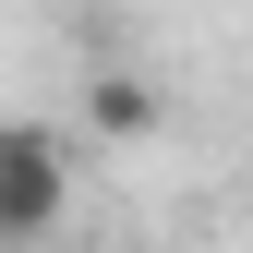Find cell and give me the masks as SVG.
I'll list each match as a JSON object with an SVG mask.
<instances>
[{"mask_svg":"<svg viewBox=\"0 0 253 253\" xmlns=\"http://www.w3.org/2000/svg\"><path fill=\"white\" fill-rule=\"evenodd\" d=\"M73 217V133L60 121H0V253H37Z\"/></svg>","mask_w":253,"mask_h":253,"instance_id":"obj_1","label":"cell"},{"mask_svg":"<svg viewBox=\"0 0 253 253\" xmlns=\"http://www.w3.org/2000/svg\"><path fill=\"white\" fill-rule=\"evenodd\" d=\"M84 121H97V133H145V121H157V97H145L133 73H97V97H84Z\"/></svg>","mask_w":253,"mask_h":253,"instance_id":"obj_2","label":"cell"}]
</instances>
